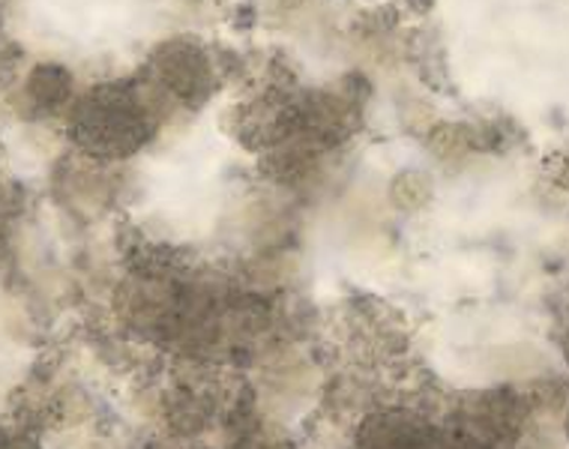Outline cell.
<instances>
[{
    "label": "cell",
    "instance_id": "1",
    "mask_svg": "<svg viewBox=\"0 0 569 449\" xmlns=\"http://www.w3.org/2000/svg\"><path fill=\"white\" fill-rule=\"evenodd\" d=\"M72 136L90 157H129L148 141V111L132 97V90L99 88L76 108Z\"/></svg>",
    "mask_w": 569,
    "mask_h": 449
},
{
    "label": "cell",
    "instance_id": "2",
    "mask_svg": "<svg viewBox=\"0 0 569 449\" xmlns=\"http://www.w3.org/2000/svg\"><path fill=\"white\" fill-rule=\"evenodd\" d=\"M360 449H441L432 431L408 417H375L360 431Z\"/></svg>",
    "mask_w": 569,
    "mask_h": 449
},
{
    "label": "cell",
    "instance_id": "3",
    "mask_svg": "<svg viewBox=\"0 0 569 449\" xmlns=\"http://www.w3.org/2000/svg\"><path fill=\"white\" fill-rule=\"evenodd\" d=\"M162 79L177 97L196 102L210 88V69H207V60L192 46H174L162 58Z\"/></svg>",
    "mask_w": 569,
    "mask_h": 449
},
{
    "label": "cell",
    "instance_id": "4",
    "mask_svg": "<svg viewBox=\"0 0 569 449\" xmlns=\"http://www.w3.org/2000/svg\"><path fill=\"white\" fill-rule=\"evenodd\" d=\"M30 93L42 106H58L69 97V76L60 67H40L30 76Z\"/></svg>",
    "mask_w": 569,
    "mask_h": 449
},
{
    "label": "cell",
    "instance_id": "5",
    "mask_svg": "<svg viewBox=\"0 0 569 449\" xmlns=\"http://www.w3.org/2000/svg\"><path fill=\"white\" fill-rule=\"evenodd\" d=\"M0 449H40L30 438L24 435H7V431H0Z\"/></svg>",
    "mask_w": 569,
    "mask_h": 449
}]
</instances>
